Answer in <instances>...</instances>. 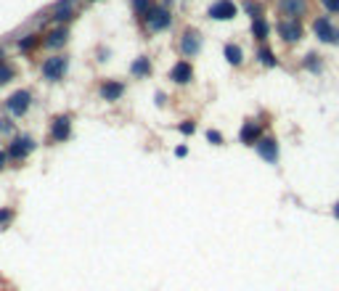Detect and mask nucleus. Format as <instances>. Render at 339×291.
<instances>
[{"label": "nucleus", "mask_w": 339, "mask_h": 291, "mask_svg": "<svg viewBox=\"0 0 339 291\" xmlns=\"http://www.w3.org/2000/svg\"><path fill=\"white\" fill-rule=\"evenodd\" d=\"M88 3H98V0H88Z\"/></svg>", "instance_id": "37"}, {"label": "nucleus", "mask_w": 339, "mask_h": 291, "mask_svg": "<svg viewBox=\"0 0 339 291\" xmlns=\"http://www.w3.org/2000/svg\"><path fill=\"white\" fill-rule=\"evenodd\" d=\"M257 58H260V61H263V64H265V66H279V58H276V56H273V51L268 48V45H263V48H260V51H257Z\"/></svg>", "instance_id": "22"}, {"label": "nucleus", "mask_w": 339, "mask_h": 291, "mask_svg": "<svg viewBox=\"0 0 339 291\" xmlns=\"http://www.w3.org/2000/svg\"><path fill=\"white\" fill-rule=\"evenodd\" d=\"M13 77H16V69H13L11 64H6V61H0V87H6L8 82H13Z\"/></svg>", "instance_id": "21"}, {"label": "nucleus", "mask_w": 339, "mask_h": 291, "mask_svg": "<svg viewBox=\"0 0 339 291\" xmlns=\"http://www.w3.org/2000/svg\"><path fill=\"white\" fill-rule=\"evenodd\" d=\"M151 69H154V64H151V58H149L146 53L135 56V58H133V64H130V74H133L135 80H143V77H149V74H151Z\"/></svg>", "instance_id": "16"}, {"label": "nucleus", "mask_w": 339, "mask_h": 291, "mask_svg": "<svg viewBox=\"0 0 339 291\" xmlns=\"http://www.w3.org/2000/svg\"><path fill=\"white\" fill-rule=\"evenodd\" d=\"M268 35H270V24H268L263 16H260V19H252V37L263 42V40H268Z\"/></svg>", "instance_id": "20"}, {"label": "nucleus", "mask_w": 339, "mask_h": 291, "mask_svg": "<svg viewBox=\"0 0 339 291\" xmlns=\"http://www.w3.org/2000/svg\"><path fill=\"white\" fill-rule=\"evenodd\" d=\"M13 217H16V209L13 207H0V228H8L13 222Z\"/></svg>", "instance_id": "24"}, {"label": "nucleus", "mask_w": 339, "mask_h": 291, "mask_svg": "<svg viewBox=\"0 0 339 291\" xmlns=\"http://www.w3.org/2000/svg\"><path fill=\"white\" fill-rule=\"evenodd\" d=\"M43 45V35L40 32H32V35H24V37H19V42H16V48H19V53H32V51H37Z\"/></svg>", "instance_id": "18"}, {"label": "nucleus", "mask_w": 339, "mask_h": 291, "mask_svg": "<svg viewBox=\"0 0 339 291\" xmlns=\"http://www.w3.org/2000/svg\"><path fill=\"white\" fill-rule=\"evenodd\" d=\"M48 135H51V141H53V143H64V141H69V138H72V114H56V117L51 119V130H48Z\"/></svg>", "instance_id": "6"}, {"label": "nucleus", "mask_w": 339, "mask_h": 291, "mask_svg": "<svg viewBox=\"0 0 339 291\" xmlns=\"http://www.w3.org/2000/svg\"><path fill=\"white\" fill-rule=\"evenodd\" d=\"M236 13H239V6L234 0H215L207 8V16L215 21H230V19H236Z\"/></svg>", "instance_id": "8"}, {"label": "nucleus", "mask_w": 339, "mask_h": 291, "mask_svg": "<svg viewBox=\"0 0 339 291\" xmlns=\"http://www.w3.org/2000/svg\"><path fill=\"white\" fill-rule=\"evenodd\" d=\"M6 164H8V154H6V148H0V172L6 170Z\"/></svg>", "instance_id": "32"}, {"label": "nucleus", "mask_w": 339, "mask_h": 291, "mask_svg": "<svg viewBox=\"0 0 339 291\" xmlns=\"http://www.w3.org/2000/svg\"><path fill=\"white\" fill-rule=\"evenodd\" d=\"M149 6H151V0H130V8H133L135 16H143Z\"/></svg>", "instance_id": "25"}, {"label": "nucleus", "mask_w": 339, "mask_h": 291, "mask_svg": "<svg viewBox=\"0 0 339 291\" xmlns=\"http://www.w3.org/2000/svg\"><path fill=\"white\" fill-rule=\"evenodd\" d=\"M321 3H323V8H326V11L339 13V0H321Z\"/></svg>", "instance_id": "29"}, {"label": "nucleus", "mask_w": 339, "mask_h": 291, "mask_svg": "<svg viewBox=\"0 0 339 291\" xmlns=\"http://www.w3.org/2000/svg\"><path fill=\"white\" fill-rule=\"evenodd\" d=\"M186 154H188V148H186V146H175V156H180V159H183Z\"/></svg>", "instance_id": "33"}, {"label": "nucleus", "mask_w": 339, "mask_h": 291, "mask_svg": "<svg viewBox=\"0 0 339 291\" xmlns=\"http://www.w3.org/2000/svg\"><path fill=\"white\" fill-rule=\"evenodd\" d=\"M244 11L249 13L252 19H260V16H263V6H260V3H252V0H249V3H244Z\"/></svg>", "instance_id": "26"}, {"label": "nucleus", "mask_w": 339, "mask_h": 291, "mask_svg": "<svg viewBox=\"0 0 339 291\" xmlns=\"http://www.w3.org/2000/svg\"><path fill=\"white\" fill-rule=\"evenodd\" d=\"M69 35H72L69 24H56L53 29H48V35L43 37V45L48 51H64V45L69 42Z\"/></svg>", "instance_id": "7"}, {"label": "nucleus", "mask_w": 339, "mask_h": 291, "mask_svg": "<svg viewBox=\"0 0 339 291\" xmlns=\"http://www.w3.org/2000/svg\"><path fill=\"white\" fill-rule=\"evenodd\" d=\"M74 3H77V0H61V3L53 8L51 19H53L56 24H72V21H74V16H77Z\"/></svg>", "instance_id": "12"}, {"label": "nucleus", "mask_w": 339, "mask_h": 291, "mask_svg": "<svg viewBox=\"0 0 339 291\" xmlns=\"http://www.w3.org/2000/svg\"><path fill=\"white\" fill-rule=\"evenodd\" d=\"M35 148H37V141L29 132H13L11 135V143L6 146V154L13 162H24L27 156L35 154Z\"/></svg>", "instance_id": "2"}, {"label": "nucleus", "mask_w": 339, "mask_h": 291, "mask_svg": "<svg viewBox=\"0 0 339 291\" xmlns=\"http://www.w3.org/2000/svg\"><path fill=\"white\" fill-rule=\"evenodd\" d=\"M178 130H180L183 135H194V132H196V122H194V119H183L180 125H178Z\"/></svg>", "instance_id": "27"}, {"label": "nucleus", "mask_w": 339, "mask_h": 291, "mask_svg": "<svg viewBox=\"0 0 339 291\" xmlns=\"http://www.w3.org/2000/svg\"><path fill=\"white\" fill-rule=\"evenodd\" d=\"M313 29H315L318 40H323V42H339V29H336L326 16L315 19V21H313Z\"/></svg>", "instance_id": "13"}, {"label": "nucleus", "mask_w": 339, "mask_h": 291, "mask_svg": "<svg viewBox=\"0 0 339 291\" xmlns=\"http://www.w3.org/2000/svg\"><path fill=\"white\" fill-rule=\"evenodd\" d=\"M207 141L215 143V146H223V135L218 130H207Z\"/></svg>", "instance_id": "28"}, {"label": "nucleus", "mask_w": 339, "mask_h": 291, "mask_svg": "<svg viewBox=\"0 0 339 291\" xmlns=\"http://www.w3.org/2000/svg\"><path fill=\"white\" fill-rule=\"evenodd\" d=\"M202 45H204V37H202V32H199L196 27L183 29V35L178 40V51H180L183 58H194L199 51H202Z\"/></svg>", "instance_id": "4"}, {"label": "nucleus", "mask_w": 339, "mask_h": 291, "mask_svg": "<svg viewBox=\"0 0 339 291\" xmlns=\"http://www.w3.org/2000/svg\"><path fill=\"white\" fill-rule=\"evenodd\" d=\"M263 135H265V132H263V125L249 119V122H244V125H241V130H239V141H241L244 146H255Z\"/></svg>", "instance_id": "14"}, {"label": "nucleus", "mask_w": 339, "mask_h": 291, "mask_svg": "<svg viewBox=\"0 0 339 291\" xmlns=\"http://www.w3.org/2000/svg\"><path fill=\"white\" fill-rule=\"evenodd\" d=\"M0 61H6V48H0Z\"/></svg>", "instance_id": "36"}, {"label": "nucleus", "mask_w": 339, "mask_h": 291, "mask_svg": "<svg viewBox=\"0 0 339 291\" xmlns=\"http://www.w3.org/2000/svg\"><path fill=\"white\" fill-rule=\"evenodd\" d=\"M67 69H69V58L61 56V53L48 56L40 64V74H43L45 82H61V80L67 77Z\"/></svg>", "instance_id": "3"}, {"label": "nucleus", "mask_w": 339, "mask_h": 291, "mask_svg": "<svg viewBox=\"0 0 339 291\" xmlns=\"http://www.w3.org/2000/svg\"><path fill=\"white\" fill-rule=\"evenodd\" d=\"M109 56H112V53H109V48H103V45H101L98 53H96V58L101 61V64H103V61H109Z\"/></svg>", "instance_id": "31"}, {"label": "nucleus", "mask_w": 339, "mask_h": 291, "mask_svg": "<svg viewBox=\"0 0 339 291\" xmlns=\"http://www.w3.org/2000/svg\"><path fill=\"white\" fill-rule=\"evenodd\" d=\"M334 217L339 220V202H336V207H334Z\"/></svg>", "instance_id": "35"}, {"label": "nucleus", "mask_w": 339, "mask_h": 291, "mask_svg": "<svg viewBox=\"0 0 339 291\" xmlns=\"http://www.w3.org/2000/svg\"><path fill=\"white\" fill-rule=\"evenodd\" d=\"M279 8L286 13V19H297L305 13L307 0H279Z\"/></svg>", "instance_id": "17"}, {"label": "nucleus", "mask_w": 339, "mask_h": 291, "mask_svg": "<svg viewBox=\"0 0 339 291\" xmlns=\"http://www.w3.org/2000/svg\"><path fill=\"white\" fill-rule=\"evenodd\" d=\"M307 64L313 66V72H321V61H318L315 56H307V58H305V66H307Z\"/></svg>", "instance_id": "30"}, {"label": "nucleus", "mask_w": 339, "mask_h": 291, "mask_svg": "<svg viewBox=\"0 0 339 291\" xmlns=\"http://www.w3.org/2000/svg\"><path fill=\"white\" fill-rule=\"evenodd\" d=\"M167 77H170V82H175V85H188L194 80V64L188 58H180V61H175V64L170 66Z\"/></svg>", "instance_id": "9"}, {"label": "nucleus", "mask_w": 339, "mask_h": 291, "mask_svg": "<svg viewBox=\"0 0 339 291\" xmlns=\"http://www.w3.org/2000/svg\"><path fill=\"white\" fill-rule=\"evenodd\" d=\"M255 146H257V154L263 156L268 164H276V162H279V141H276L273 135H263Z\"/></svg>", "instance_id": "11"}, {"label": "nucleus", "mask_w": 339, "mask_h": 291, "mask_svg": "<svg viewBox=\"0 0 339 291\" xmlns=\"http://www.w3.org/2000/svg\"><path fill=\"white\" fill-rule=\"evenodd\" d=\"M167 103V96L164 93H157V106H164Z\"/></svg>", "instance_id": "34"}, {"label": "nucleus", "mask_w": 339, "mask_h": 291, "mask_svg": "<svg viewBox=\"0 0 339 291\" xmlns=\"http://www.w3.org/2000/svg\"><path fill=\"white\" fill-rule=\"evenodd\" d=\"M125 93H128V87H125V82H122V80H103V82L98 85V96H101L106 103L119 101Z\"/></svg>", "instance_id": "10"}, {"label": "nucleus", "mask_w": 339, "mask_h": 291, "mask_svg": "<svg viewBox=\"0 0 339 291\" xmlns=\"http://www.w3.org/2000/svg\"><path fill=\"white\" fill-rule=\"evenodd\" d=\"M276 29H279V35H281L284 42H297L302 37V27H300L297 19H284V21H279Z\"/></svg>", "instance_id": "15"}, {"label": "nucleus", "mask_w": 339, "mask_h": 291, "mask_svg": "<svg viewBox=\"0 0 339 291\" xmlns=\"http://www.w3.org/2000/svg\"><path fill=\"white\" fill-rule=\"evenodd\" d=\"M29 109H32V90H13V93L6 98V111L16 119V117H24Z\"/></svg>", "instance_id": "5"}, {"label": "nucleus", "mask_w": 339, "mask_h": 291, "mask_svg": "<svg viewBox=\"0 0 339 291\" xmlns=\"http://www.w3.org/2000/svg\"><path fill=\"white\" fill-rule=\"evenodd\" d=\"M223 56H225V61L230 66H241L244 64V51L239 48V45H234V42H228L223 48Z\"/></svg>", "instance_id": "19"}, {"label": "nucleus", "mask_w": 339, "mask_h": 291, "mask_svg": "<svg viewBox=\"0 0 339 291\" xmlns=\"http://www.w3.org/2000/svg\"><path fill=\"white\" fill-rule=\"evenodd\" d=\"M16 127H13V117L11 114H0V135H13Z\"/></svg>", "instance_id": "23"}, {"label": "nucleus", "mask_w": 339, "mask_h": 291, "mask_svg": "<svg viewBox=\"0 0 339 291\" xmlns=\"http://www.w3.org/2000/svg\"><path fill=\"white\" fill-rule=\"evenodd\" d=\"M141 19H143V27L149 32H164V29L173 27V11L162 3H151Z\"/></svg>", "instance_id": "1"}]
</instances>
